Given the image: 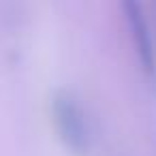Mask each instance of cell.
I'll use <instances>...</instances> for the list:
<instances>
[{
  "label": "cell",
  "instance_id": "6da1fadb",
  "mask_svg": "<svg viewBox=\"0 0 156 156\" xmlns=\"http://www.w3.org/2000/svg\"><path fill=\"white\" fill-rule=\"evenodd\" d=\"M120 9L124 15V24L130 37V45L137 54L141 73L145 81L156 88V39L152 34L147 13L141 0H120Z\"/></svg>",
  "mask_w": 156,
  "mask_h": 156
},
{
  "label": "cell",
  "instance_id": "7a4b0ae2",
  "mask_svg": "<svg viewBox=\"0 0 156 156\" xmlns=\"http://www.w3.org/2000/svg\"><path fill=\"white\" fill-rule=\"evenodd\" d=\"M51 118L60 139L69 150H73L75 154H86L90 150V122L69 92H58L51 98Z\"/></svg>",
  "mask_w": 156,
  "mask_h": 156
},
{
  "label": "cell",
  "instance_id": "3957f363",
  "mask_svg": "<svg viewBox=\"0 0 156 156\" xmlns=\"http://www.w3.org/2000/svg\"><path fill=\"white\" fill-rule=\"evenodd\" d=\"M152 2H154V13H156V0H152Z\"/></svg>",
  "mask_w": 156,
  "mask_h": 156
}]
</instances>
